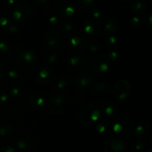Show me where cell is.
Returning <instances> with one entry per match:
<instances>
[{"mask_svg":"<svg viewBox=\"0 0 152 152\" xmlns=\"http://www.w3.org/2000/svg\"><path fill=\"white\" fill-rule=\"evenodd\" d=\"M134 124L130 116L125 113L119 114L112 123L114 133L123 137H129L133 132Z\"/></svg>","mask_w":152,"mask_h":152,"instance_id":"obj_1","label":"cell"},{"mask_svg":"<svg viewBox=\"0 0 152 152\" xmlns=\"http://www.w3.org/2000/svg\"><path fill=\"white\" fill-rule=\"evenodd\" d=\"M100 111L94 104H87L83 106L79 114L80 123L85 126H91L98 120Z\"/></svg>","mask_w":152,"mask_h":152,"instance_id":"obj_2","label":"cell"},{"mask_svg":"<svg viewBox=\"0 0 152 152\" xmlns=\"http://www.w3.org/2000/svg\"><path fill=\"white\" fill-rule=\"evenodd\" d=\"M16 63L24 71H30L37 65V57L32 50H22L16 56Z\"/></svg>","mask_w":152,"mask_h":152,"instance_id":"obj_3","label":"cell"},{"mask_svg":"<svg viewBox=\"0 0 152 152\" xmlns=\"http://www.w3.org/2000/svg\"><path fill=\"white\" fill-rule=\"evenodd\" d=\"M12 16L17 22H25L31 19L33 16V10L28 4L20 3L13 7Z\"/></svg>","mask_w":152,"mask_h":152,"instance_id":"obj_4","label":"cell"},{"mask_svg":"<svg viewBox=\"0 0 152 152\" xmlns=\"http://www.w3.org/2000/svg\"><path fill=\"white\" fill-rule=\"evenodd\" d=\"M111 68V60L104 55H99L93 58L91 62V69L94 73L101 74L108 71Z\"/></svg>","mask_w":152,"mask_h":152,"instance_id":"obj_5","label":"cell"},{"mask_svg":"<svg viewBox=\"0 0 152 152\" xmlns=\"http://www.w3.org/2000/svg\"><path fill=\"white\" fill-rule=\"evenodd\" d=\"M66 100L62 94H54L50 97L48 104L49 111L52 114H59L61 113L65 108Z\"/></svg>","mask_w":152,"mask_h":152,"instance_id":"obj_6","label":"cell"},{"mask_svg":"<svg viewBox=\"0 0 152 152\" xmlns=\"http://www.w3.org/2000/svg\"><path fill=\"white\" fill-rule=\"evenodd\" d=\"M130 92V84L126 80H120L117 82L114 87V93L117 99L124 101L129 96Z\"/></svg>","mask_w":152,"mask_h":152,"instance_id":"obj_7","label":"cell"},{"mask_svg":"<svg viewBox=\"0 0 152 152\" xmlns=\"http://www.w3.org/2000/svg\"><path fill=\"white\" fill-rule=\"evenodd\" d=\"M56 10L60 16L65 18L72 17L75 13V8L71 1L68 0H62L56 5Z\"/></svg>","mask_w":152,"mask_h":152,"instance_id":"obj_8","label":"cell"},{"mask_svg":"<svg viewBox=\"0 0 152 152\" xmlns=\"http://www.w3.org/2000/svg\"><path fill=\"white\" fill-rule=\"evenodd\" d=\"M45 41L47 45L54 48H60L64 44L62 37L56 31H50L47 33L45 37Z\"/></svg>","mask_w":152,"mask_h":152,"instance_id":"obj_9","label":"cell"},{"mask_svg":"<svg viewBox=\"0 0 152 152\" xmlns=\"http://www.w3.org/2000/svg\"><path fill=\"white\" fill-rule=\"evenodd\" d=\"M126 150V145L120 139L112 138L105 142L104 145L105 152H124Z\"/></svg>","mask_w":152,"mask_h":152,"instance_id":"obj_10","label":"cell"},{"mask_svg":"<svg viewBox=\"0 0 152 152\" xmlns=\"http://www.w3.org/2000/svg\"><path fill=\"white\" fill-rule=\"evenodd\" d=\"M87 45V42L85 37L82 36H75L73 37L68 42V47L71 50L79 52L85 49Z\"/></svg>","mask_w":152,"mask_h":152,"instance_id":"obj_11","label":"cell"},{"mask_svg":"<svg viewBox=\"0 0 152 152\" xmlns=\"http://www.w3.org/2000/svg\"><path fill=\"white\" fill-rule=\"evenodd\" d=\"M83 28L85 32L91 36H95L99 34L100 26L97 21L94 19H88L83 23Z\"/></svg>","mask_w":152,"mask_h":152,"instance_id":"obj_12","label":"cell"},{"mask_svg":"<svg viewBox=\"0 0 152 152\" xmlns=\"http://www.w3.org/2000/svg\"><path fill=\"white\" fill-rule=\"evenodd\" d=\"M151 132V125L148 122L142 121L138 124L135 130V136L137 139H145Z\"/></svg>","mask_w":152,"mask_h":152,"instance_id":"obj_13","label":"cell"},{"mask_svg":"<svg viewBox=\"0 0 152 152\" xmlns=\"http://www.w3.org/2000/svg\"><path fill=\"white\" fill-rule=\"evenodd\" d=\"M69 64L75 69H82L86 68L88 64V58L84 54H78L72 56L69 59Z\"/></svg>","mask_w":152,"mask_h":152,"instance_id":"obj_14","label":"cell"},{"mask_svg":"<svg viewBox=\"0 0 152 152\" xmlns=\"http://www.w3.org/2000/svg\"><path fill=\"white\" fill-rule=\"evenodd\" d=\"M92 77L91 73L83 71L77 75L75 79V84L77 88H85L91 83Z\"/></svg>","mask_w":152,"mask_h":152,"instance_id":"obj_15","label":"cell"},{"mask_svg":"<svg viewBox=\"0 0 152 152\" xmlns=\"http://www.w3.org/2000/svg\"><path fill=\"white\" fill-rule=\"evenodd\" d=\"M119 22L118 19L114 16H107L104 21V30L106 32L114 33L118 31Z\"/></svg>","mask_w":152,"mask_h":152,"instance_id":"obj_16","label":"cell"},{"mask_svg":"<svg viewBox=\"0 0 152 152\" xmlns=\"http://www.w3.org/2000/svg\"><path fill=\"white\" fill-rule=\"evenodd\" d=\"M130 7L132 11L140 17L143 16L146 11V5L142 0H132Z\"/></svg>","mask_w":152,"mask_h":152,"instance_id":"obj_17","label":"cell"},{"mask_svg":"<svg viewBox=\"0 0 152 152\" xmlns=\"http://www.w3.org/2000/svg\"><path fill=\"white\" fill-rule=\"evenodd\" d=\"M52 75L51 72L49 69L48 68H42L39 71V72L37 74V82L39 83L40 85H47L50 83V81L51 80Z\"/></svg>","mask_w":152,"mask_h":152,"instance_id":"obj_18","label":"cell"},{"mask_svg":"<svg viewBox=\"0 0 152 152\" xmlns=\"http://www.w3.org/2000/svg\"><path fill=\"white\" fill-rule=\"evenodd\" d=\"M28 102H29L30 105L34 109H40V108H43L45 103V101L42 96L34 94L30 96Z\"/></svg>","mask_w":152,"mask_h":152,"instance_id":"obj_19","label":"cell"},{"mask_svg":"<svg viewBox=\"0 0 152 152\" xmlns=\"http://www.w3.org/2000/svg\"><path fill=\"white\" fill-rule=\"evenodd\" d=\"M94 0H76L77 8L83 12H90L93 10Z\"/></svg>","mask_w":152,"mask_h":152,"instance_id":"obj_20","label":"cell"},{"mask_svg":"<svg viewBox=\"0 0 152 152\" xmlns=\"http://www.w3.org/2000/svg\"><path fill=\"white\" fill-rule=\"evenodd\" d=\"M13 126L9 123H1L0 124V137H7L12 133Z\"/></svg>","mask_w":152,"mask_h":152,"instance_id":"obj_21","label":"cell"},{"mask_svg":"<svg viewBox=\"0 0 152 152\" xmlns=\"http://www.w3.org/2000/svg\"><path fill=\"white\" fill-rule=\"evenodd\" d=\"M16 145L19 149L23 150V151L28 150L31 148V142L28 141V140H19L16 142Z\"/></svg>","mask_w":152,"mask_h":152,"instance_id":"obj_22","label":"cell"},{"mask_svg":"<svg viewBox=\"0 0 152 152\" xmlns=\"http://www.w3.org/2000/svg\"><path fill=\"white\" fill-rule=\"evenodd\" d=\"M141 22H142V21H141L140 17L136 16L129 19V21L128 22V24H129V27H131L132 28H135L139 27L141 25Z\"/></svg>","mask_w":152,"mask_h":152,"instance_id":"obj_23","label":"cell"},{"mask_svg":"<svg viewBox=\"0 0 152 152\" xmlns=\"http://www.w3.org/2000/svg\"><path fill=\"white\" fill-rule=\"evenodd\" d=\"M70 86H71V80L69 78L62 79L57 85L58 88L59 89H62V90L68 89V88H69Z\"/></svg>","mask_w":152,"mask_h":152,"instance_id":"obj_24","label":"cell"},{"mask_svg":"<svg viewBox=\"0 0 152 152\" xmlns=\"http://www.w3.org/2000/svg\"><path fill=\"white\" fill-rule=\"evenodd\" d=\"M11 25V22L7 18L1 17L0 18V30H4L7 31L10 25Z\"/></svg>","mask_w":152,"mask_h":152,"instance_id":"obj_25","label":"cell"},{"mask_svg":"<svg viewBox=\"0 0 152 152\" xmlns=\"http://www.w3.org/2000/svg\"><path fill=\"white\" fill-rule=\"evenodd\" d=\"M58 56L56 53H55V52H49L48 53L46 54L45 59L46 61L49 63H54L57 61Z\"/></svg>","mask_w":152,"mask_h":152,"instance_id":"obj_26","label":"cell"},{"mask_svg":"<svg viewBox=\"0 0 152 152\" xmlns=\"http://www.w3.org/2000/svg\"><path fill=\"white\" fill-rule=\"evenodd\" d=\"M10 95L6 91L3 90H0V105H3L8 101Z\"/></svg>","mask_w":152,"mask_h":152,"instance_id":"obj_27","label":"cell"},{"mask_svg":"<svg viewBox=\"0 0 152 152\" xmlns=\"http://www.w3.org/2000/svg\"><path fill=\"white\" fill-rule=\"evenodd\" d=\"M91 15L93 16L92 19H94L96 21H97L98 19H101L102 16H103V13H102V12L99 9H94V10H92Z\"/></svg>","mask_w":152,"mask_h":152,"instance_id":"obj_28","label":"cell"},{"mask_svg":"<svg viewBox=\"0 0 152 152\" xmlns=\"http://www.w3.org/2000/svg\"><path fill=\"white\" fill-rule=\"evenodd\" d=\"M10 95L15 98L20 97L22 95V90L20 88H13L10 90Z\"/></svg>","mask_w":152,"mask_h":152,"instance_id":"obj_29","label":"cell"},{"mask_svg":"<svg viewBox=\"0 0 152 152\" xmlns=\"http://www.w3.org/2000/svg\"><path fill=\"white\" fill-rule=\"evenodd\" d=\"M106 44L108 47L115 48L117 45V39L114 37H109L106 39Z\"/></svg>","mask_w":152,"mask_h":152,"instance_id":"obj_30","label":"cell"},{"mask_svg":"<svg viewBox=\"0 0 152 152\" xmlns=\"http://www.w3.org/2000/svg\"><path fill=\"white\" fill-rule=\"evenodd\" d=\"M107 129H108V127H107V123H105V122H102V123H99L96 126V130L99 133L103 134L107 132Z\"/></svg>","mask_w":152,"mask_h":152,"instance_id":"obj_31","label":"cell"},{"mask_svg":"<svg viewBox=\"0 0 152 152\" xmlns=\"http://www.w3.org/2000/svg\"><path fill=\"white\" fill-rule=\"evenodd\" d=\"M94 88L97 91H103L105 90V85L102 82H97L94 84Z\"/></svg>","mask_w":152,"mask_h":152,"instance_id":"obj_32","label":"cell"},{"mask_svg":"<svg viewBox=\"0 0 152 152\" xmlns=\"http://www.w3.org/2000/svg\"><path fill=\"white\" fill-rule=\"evenodd\" d=\"M10 45L5 41L0 42V50L3 52H7L10 50Z\"/></svg>","mask_w":152,"mask_h":152,"instance_id":"obj_33","label":"cell"},{"mask_svg":"<svg viewBox=\"0 0 152 152\" xmlns=\"http://www.w3.org/2000/svg\"><path fill=\"white\" fill-rule=\"evenodd\" d=\"M104 111H105V114L107 116H111L114 113V109L111 105H108V106L105 107Z\"/></svg>","mask_w":152,"mask_h":152,"instance_id":"obj_34","label":"cell"},{"mask_svg":"<svg viewBox=\"0 0 152 152\" xmlns=\"http://www.w3.org/2000/svg\"><path fill=\"white\" fill-rule=\"evenodd\" d=\"M99 45L98 44L97 42H92L91 44L90 45V50H91V51L93 52H96L97 50H99Z\"/></svg>","mask_w":152,"mask_h":152,"instance_id":"obj_35","label":"cell"},{"mask_svg":"<svg viewBox=\"0 0 152 152\" xmlns=\"http://www.w3.org/2000/svg\"><path fill=\"white\" fill-rule=\"evenodd\" d=\"M63 28H64V31H65V32L67 33V34H70V33L72 32L73 31L72 25L69 23L65 24L63 26Z\"/></svg>","mask_w":152,"mask_h":152,"instance_id":"obj_36","label":"cell"},{"mask_svg":"<svg viewBox=\"0 0 152 152\" xmlns=\"http://www.w3.org/2000/svg\"><path fill=\"white\" fill-rule=\"evenodd\" d=\"M0 152H16V151H15V149L12 146H10V145H5V146H4L1 150H0Z\"/></svg>","mask_w":152,"mask_h":152,"instance_id":"obj_37","label":"cell"},{"mask_svg":"<svg viewBox=\"0 0 152 152\" xmlns=\"http://www.w3.org/2000/svg\"><path fill=\"white\" fill-rule=\"evenodd\" d=\"M110 59H113V60H117L118 59V53L117 52H111L109 54Z\"/></svg>","mask_w":152,"mask_h":152,"instance_id":"obj_38","label":"cell"},{"mask_svg":"<svg viewBox=\"0 0 152 152\" xmlns=\"http://www.w3.org/2000/svg\"><path fill=\"white\" fill-rule=\"evenodd\" d=\"M34 2L38 5H43L48 2V0H34Z\"/></svg>","mask_w":152,"mask_h":152,"instance_id":"obj_39","label":"cell"},{"mask_svg":"<svg viewBox=\"0 0 152 152\" xmlns=\"http://www.w3.org/2000/svg\"><path fill=\"white\" fill-rule=\"evenodd\" d=\"M4 73H5V70H4V67L3 66L2 64L0 62V79L2 78L4 76Z\"/></svg>","mask_w":152,"mask_h":152,"instance_id":"obj_40","label":"cell"},{"mask_svg":"<svg viewBox=\"0 0 152 152\" xmlns=\"http://www.w3.org/2000/svg\"><path fill=\"white\" fill-rule=\"evenodd\" d=\"M9 77H10V78H16V77H18V74L17 73L15 72V71H11L10 72H9Z\"/></svg>","mask_w":152,"mask_h":152,"instance_id":"obj_41","label":"cell"},{"mask_svg":"<svg viewBox=\"0 0 152 152\" xmlns=\"http://www.w3.org/2000/svg\"><path fill=\"white\" fill-rule=\"evenodd\" d=\"M50 23L53 24H53L57 23L58 19H56V16H52V17L50 19Z\"/></svg>","mask_w":152,"mask_h":152,"instance_id":"obj_42","label":"cell"},{"mask_svg":"<svg viewBox=\"0 0 152 152\" xmlns=\"http://www.w3.org/2000/svg\"><path fill=\"white\" fill-rule=\"evenodd\" d=\"M16 1V0H6V2H7V4H13Z\"/></svg>","mask_w":152,"mask_h":152,"instance_id":"obj_43","label":"cell"},{"mask_svg":"<svg viewBox=\"0 0 152 152\" xmlns=\"http://www.w3.org/2000/svg\"><path fill=\"white\" fill-rule=\"evenodd\" d=\"M121 1H126V0H121Z\"/></svg>","mask_w":152,"mask_h":152,"instance_id":"obj_44","label":"cell"}]
</instances>
